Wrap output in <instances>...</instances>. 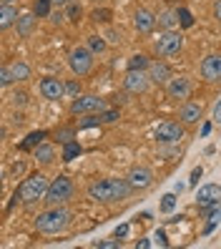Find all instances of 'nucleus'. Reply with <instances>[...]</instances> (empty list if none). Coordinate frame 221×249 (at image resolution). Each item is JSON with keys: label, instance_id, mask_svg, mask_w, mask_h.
<instances>
[{"label": "nucleus", "instance_id": "obj_7", "mask_svg": "<svg viewBox=\"0 0 221 249\" xmlns=\"http://www.w3.org/2000/svg\"><path fill=\"white\" fill-rule=\"evenodd\" d=\"M70 111L73 113H101L106 111V101L88 93V96H76V101L70 104Z\"/></svg>", "mask_w": 221, "mask_h": 249}, {"label": "nucleus", "instance_id": "obj_42", "mask_svg": "<svg viewBox=\"0 0 221 249\" xmlns=\"http://www.w3.org/2000/svg\"><path fill=\"white\" fill-rule=\"evenodd\" d=\"M214 121H216V124H221V98H219V104L214 106Z\"/></svg>", "mask_w": 221, "mask_h": 249}, {"label": "nucleus", "instance_id": "obj_29", "mask_svg": "<svg viewBox=\"0 0 221 249\" xmlns=\"http://www.w3.org/2000/svg\"><path fill=\"white\" fill-rule=\"evenodd\" d=\"M176 207V194H164L161 196V212H173Z\"/></svg>", "mask_w": 221, "mask_h": 249}, {"label": "nucleus", "instance_id": "obj_2", "mask_svg": "<svg viewBox=\"0 0 221 249\" xmlns=\"http://www.w3.org/2000/svg\"><path fill=\"white\" fill-rule=\"evenodd\" d=\"M68 224H70V212L63 209V207L48 209V212H43L35 219V229L43 231V234H58V231H63Z\"/></svg>", "mask_w": 221, "mask_h": 249}, {"label": "nucleus", "instance_id": "obj_32", "mask_svg": "<svg viewBox=\"0 0 221 249\" xmlns=\"http://www.w3.org/2000/svg\"><path fill=\"white\" fill-rule=\"evenodd\" d=\"M81 93V83L78 81H68L66 83V96H78Z\"/></svg>", "mask_w": 221, "mask_h": 249}, {"label": "nucleus", "instance_id": "obj_40", "mask_svg": "<svg viewBox=\"0 0 221 249\" xmlns=\"http://www.w3.org/2000/svg\"><path fill=\"white\" fill-rule=\"evenodd\" d=\"M70 136H73V131H70V128H66V131H61V134H58V141H63V143H68V141H73Z\"/></svg>", "mask_w": 221, "mask_h": 249}, {"label": "nucleus", "instance_id": "obj_34", "mask_svg": "<svg viewBox=\"0 0 221 249\" xmlns=\"http://www.w3.org/2000/svg\"><path fill=\"white\" fill-rule=\"evenodd\" d=\"M101 119L106 121V124H113L116 119H119V111H113V108H111V111H103V113H101Z\"/></svg>", "mask_w": 221, "mask_h": 249}, {"label": "nucleus", "instance_id": "obj_31", "mask_svg": "<svg viewBox=\"0 0 221 249\" xmlns=\"http://www.w3.org/2000/svg\"><path fill=\"white\" fill-rule=\"evenodd\" d=\"M98 249H119L121 247V239L116 237V239H108V242H96Z\"/></svg>", "mask_w": 221, "mask_h": 249}, {"label": "nucleus", "instance_id": "obj_6", "mask_svg": "<svg viewBox=\"0 0 221 249\" xmlns=\"http://www.w3.org/2000/svg\"><path fill=\"white\" fill-rule=\"evenodd\" d=\"M181 48H184V36L176 33V31H164L158 36V40H156V53L164 55V58L176 55Z\"/></svg>", "mask_w": 221, "mask_h": 249}, {"label": "nucleus", "instance_id": "obj_20", "mask_svg": "<svg viewBox=\"0 0 221 249\" xmlns=\"http://www.w3.org/2000/svg\"><path fill=\"white\" fill-rule=\"evenodd\" d=\"M35 13H25V16H20L18 18V33L23 36V38H28L33 33V25H35Z\"/></svg>", "mask_w": 221, "mask_h": 249}, {"label": "nucleus", "instance_id": "obj_4", "mask_svg": "<svg viewBox=\"0 0 221 249\" xmlns=\"http://www.w3.org/2000/svg\"><path fill=\"white\" fill-rule=\"evenodd\" d=\"M70 196H73V181H70L68 177H58V179H53V181H51V186H48L46 201L55 207V204L68 201Z\"/></svg>", "mask_w": 221, "mask_h": 249}, {"label": "nucleus", "instance_id": "obj_21", "mask_svg": "<svg viewBox=\"0 0 221 249\" xmlns=\"http://www.w3.org/2000/svg\"><path fill=\"white\" fill-rule=\"evenodd\" d=\"M43 139H46V131H33V134H28V136H25V141L20 143V151L38 149V146L43 143Z\"/></svg>", "mask_w": 221, "mask_h": 249}, {"label": "nucleus", "instance_id": "obj_17", "mask_svg": "<svg viewBox=\"0 0 221 249\" xmlns=\"http://www.w3.org/2000/svg\"><path fill=\"white\" fill-rule=\"evenodd\" d=\"M18 8L13 5V3H5V5H0V28H10L13 23H18Z\"/></svg>", "mask_w": 221, "mask_h": 249}, {"label": "nucleus", "instance_id": "obj_14", "mask_svg": "<svg viewBox=\"0 0 221 249\" xmlns=\"http://www.w3.org/2000/svg\"><path fill=\"white\" fill-rule=\"evenodd\" d=\"M166 91L171 98H188L191 96V81L186 76H176L166 83Z\"/></svg>", "mask_w": 221, "mask_h": 249}, {"label": "nucleus", "instance_id": "obj_9", "mask_svg": "<svg viewBox=\"0 0 221 249\" xmlns=\"http://www.w3.org/2000/svg\"><path fill=\"white\" fill-rule=\"evenodd\" d=\"M156 139H158L161 143H176V141H181V139H184V126H181V124H173V121L158 124Z\"/></svg>", "mask_w": 221, "mask_h": 249}, {"label": "nucleus", "instance_id": "obj_23", "mask_svg": "<svg viewBox=\"0 0 221 249\" xmlns=\"http://www.w3.org/2000/svg\"><path fill=\"white\" fill-rule=\"evenodd\" d=\"M158 23L166 28V31H173L176 25H179V13H173V10H164L158 16Z\"/></svg>", "mask_w": 221, "mask_h": 249}, {"label": "nucleus", "instance_id": "obj_30", "mask_svg": "<svg viewBox=\"0 0 221 249\" xmlns=\"http://www.w3.org/2000/svg\"><path fill=\"white\" fill-rule=\"evenodd\" d=\"M81 13H83V10H81V5H78V3H68L66 16H68L73 23H78V20H81Z\"/></svg>", "mask_w": 221, "mask_h": 249}, {"label": "nucleus", "instance_id": "obj_45", "mask_svg": "<svg viewBox=\"0 0 221 249\" xmlns=\"http://www.w3.org/2000/svg\"><path fill=\"white\" fill-rule=\"evenodd\" d=\"M201 134H204V136H209V134H211V124H204V128H201Z\"/></svg>", "mask_w": 221, "mask_h": 249}, {"label": "nucleus", "instance_id": "obj_36", "mask_svg": "<svg viewBox=\"0 0 221 249\" xmlns=\"http://www.w3.org/2000/svg\"><path fill=\"white\" fill-rule=\"evenodd\" d=\"M0 83H3V86L13 83V76H10V71H8V66H3V71H0Z\"/></svg>", "mask_w": 221, "mask_h": 249}, {"label": "nucleus", "instance_id": "obj_35", "mask_svg": "<svg viewBox=\"0 0 221 249\" xmlns=\"http://www.w3.org/2000/svg\"><path fill=\"white\" fill-rule=\"evenodd\" d=\"M204 177V169L201 166H196L194 171H191V177H188V184H199V179Z\"/></svg>", "mask_w": 221, "mask_h": 249}, {"label": "nucleus", "instance_id": "obj_27", "mask_svg": "<svg viewBox=\"0 0 221 249\" xmlns=\"http://www.w3.org/2000/svg\"><path fill=\"white\" fill-rule=\"evenodd\" d=\"M88 48H91L93 53H103L106 51V40H103L101 36H88Z\"/></svg>", "mask_w": 221, "mask_h": 249}, {"label": "nucleus", "instance_id": "obj_18", "mask_svg": "<svg viewBox=\"0 0 221 249\" xmlns=\"http://www.w3.org/2000/svg\"><path fill=\"white\" fill-rule=\"evenodd\" d=\"M8 71H10L13 81H28V78H31V66L23 63V61H13V63H8Z\"/></svg>", "mask_w": 221, "mask_h": 249}, {"label": "nucleus", "instance_id": "obj_43", "mask_svg": "<svg viewBox=\"0 0 221 249\" xmlns=\"http://www.w3.org/2000/svg\"><path fill=\"white\" fill-rule=\"evenodd\" d=\"M151 247V242L149 239H141V242H136V249H149Z\"/></svg>", "mask_w": 221, "mask_h": 249}, {"label": "nucleus", "instance_id": "obj_1", "mask_svg": "<svg viewBox=\"0 0 221 249\" xmlns=\"http://www.w3.org/2000/svg\"><path fill=\"white\" fill-rule=\"evenodd\" d=\"M131 192H134V186L128 184V179H103L88 186V196L93 201H119L126 199Z\"/></svg>", "mask_w": 221, "mask_h": 249}, {"label": "nucleus", "instance_id": "obj_19", "mask_svg": "<svg viewBox=\"0 0 221 249\" xmlns=\"http://www.w3.org/2000/svg\"><path fill=\"white\" fill-rule=\"evenodd\" d=\"M181 121H184V124H199V121H201V106H199V104H184V108H181Z\"/></svg>", "mask_w": 221, "mask_h": 249}, {"label": "nucleus", "instance_id": "obj_8", "mask_svg": "<svg viewBox=\"0 0 221 249\" xmlns=\"http://www.w3.org/2000/svg\"><path fill=\"white\" fill-rule=\"evenodd\" d=\"M196 204L199 209H209V207H221V186L219 184H206L196 192Z\"/></svg>", "mask_w": 221, "mask_h": 249}, {"label": "nucleus", "instance_id": "obj_16", "mask_svg": "<svg viewBox=\"0 0 221 249\" xmlns=\"http://www.w3.org/2000/svg\"><path fill=\"white\" fill-rule=\"evenodd\" d=\"M149 78L153 81V83H169L171 81V68L166 66V63H151L149 66Z\"/></svg>", "mask_w": 221, "mask_h": 249}, {"label": "nucleus", "instance_id": "obj_33", "mask_svg": "<svg viewBox=\"0 0 221 249\" xmlns=\"http://www.w3.org/2000/svg\"><path fill=\"white\" fill-rule=\"evenodd\" d=\"M153 239H156L158 247H169V237H166V231H164V229H158V231L153 234Z\"/></svg>", "mask_w": 221, "mask_h": 249}, {"label": "nucleus", "instance_id": "obj_3", "mask_svg": "<svg viewBox=\"0 0 221 249\" xmlns=\"http://www.w3.org/2000/svg\"><path fill=\"white\" fill-rule=\"evenodd\" d=\"M48 179L43 177V174H33V177H28L20 186H18V199L25 201V204H33V201H40V199H46L48 194Z\"/></svg>", "mask_w": 221, "mask_h": 249}, {"label": "nucleus", "instance_id": "obj_12", "mask_svg": "<svg viewBox=\"0 0 221 249\" xmlns=\"http://www.w3.org/2000/svg\"><path fill=\"white\" fill-rule=\"evenodd\" d=\"M149 73L146 71H128L126 73V78H123V86H126V91L131 93H143L146 89H149Z\"/></svg>", "mask_w": 221, "mask_h": 249}, {"label": "nucleus", "instance_id": "obj_25", "mask_svg": "<svg viewBox=\"0 0 221 249\" xmlns=\"http://www.w3.org/2000/svg\"><path fill=\"white\" fill-rule=\"evenodd\" d=\"M51 8H53V0H35L33 13H35L38 18H48L51 16Z\"/></svg>", "mask_w": 221, "mask_h": 249}, {"label": "nucleus", "instance_id": "obj_10", "mask_svg": "<svg viewBox=\"0 0 221 249\" xmlns=\"http://www.w3.org/2000/svg\"><path fill=\"white\" fill-rule=\"evenodd\" d=\"M40 93H43V98H48V101H61L66 96V83L61 78L48 76V78L40 81Z\"/></svg>", "mask_w": 221, "mask_h": 249}, {"label": "nucleus", "instance_id": "obj_5", "mask_svg": "<svg viewBox=\"0 0 221 249\" xmlns=\"http://www.w3.org/2000/svg\"><path fill=\"white\" fill-rule=\"evenodd\" d=\"M68 66L76 76H85L93 68V51L91 48H73L68 55Z\"/></svg>", "mask_w": 221, "mask_h": 249}, {"label": "nucleus", "instance_id": "obj_44", "mask_svg": "<svg viewBox=\"0 0 221 249\" xmlns=\"http://www.w3.org/2000/svg\"><path fill=\"white\" fill-rule=\"evenodd\" d=\"M214 16H216V20L221 23V0H219V3L214 5Z\"/></svg>", "mask_w": 221, "mask_h": 249}, {"label": "nucleus", "instance_id": "obj_13", "mask_svg": "<svg viewBox=\"0 0 221 249\" xmlns=\"http://www.w3.org/2000/svg\"><path fill=\"white\" fill-rule=\"evenodd\" d=\"M151 181H153V174H151V169H146V166H136V169H131V174H128V184L136 189H149L151 186Z\"/></svg>", "mask_w": 221, "mask_h": 249}, {"label": "nucleus", "instance_id": "obj_37", "mask_svg": "<svg viewBox=\"0 0 221 249\" xmlns=\"http://www.w3.org/2000/svg\"><path fill=\"white\" fill-rule=\"evenodd\" d=\"M111 18V10H96L93 13V20H101V23H106Z\"/></svg>", "mask_w": 221, "mask_h": 249}, {"label": "nucleus", "instance_id": "obj_26", "mask_svg": "<svg viewBox=\"0 0 221 249\" xmlns=\"http://www.w3.org/2000/svg\"><path fill=\"white\" fill-rule=\"evenodd\" d=\"M78 154H81V143L78 141H68L66 149H63V161H73Z\"/></svg>", "mask_w": 221, "mask_h": 249}, {"label": "nucleus", "instance_id": "obj_47", "mask_svg": "<svg viewBox=\"0 0 221 249\" xmlns=\"http://www.w3.org/2000/svg\"><path fill=\"white\" fill-rule=\"evenodd\" d=\"M0 3H3V5H5V3H16V0H0Z\"/></svg>", "mask_w": 221, "mask_h": 249}, {"label": "nucleus", "instance_id": "obj_11", "mask_svg": "<svg viewBox=\"0 0 221 249\" xmlns=\"http://www.w3.org/2000/svg\"><path fill=\"white\" fill-rule=\"evenodd\" d=\"M201 76L206 81H221V53H211V55H206L204 61H201Z\"/></svg>", "mask_w": 221, "mask_h": 249}, {"label": "nucleus", "instance_id": "obj_39", "mask_svg": "<svg viewBox=\"0 0 221 249\" xmlns=\"http://www.w3.org/2000/svg\"><path fill=\"white\" fill-rule=\"evenodd\" d=\"M98 121H103V119H96V116H88L85 121H81V128H91V126H96Z\"/></svg>", "mask_w": 221, "mask_h": 249}, {"label": "nucleus", "instance_id": "obj_38", "mask_svg": "<svg viewBox=\"0 0 221 249\" xmlns=\"http://www.w3.org/2000/svg\"><path fill=\"white\" fill-rule=\"evenodd\" d=\"M25 171V161H16V164L10 166V174L13 177H18V174H23Z\"/></svg>", "mask_w": 221, "mask_h": 249}, {"label": "nucleus", "instance_id": "obj_48", "mask_svg": "<svg viewBox=\"0 0 221 249\" xmlns=\"http://www.w3.org/2000/svg\"><path fill=\"white\" fill-rule=\"evenodd\" d=\"M93 3H101V0H93Z\"/></svg>", "mask_w": 221, "mask_h": 249}, {"label": "nucleus", "instance_id": "obj_24", "mask_svg": "<svg viewBox=\"0 0 221 249\" xmlns=\"http://www.w3.org/2000/svg\"><path fill=\"white\" fill-rule=\"evenodd\" d=\"M151 63H149V58L146 55H141V53H136V55H131L128 58V71H146Z\"/></svg>", "mask_w": 221, "mask_h": 249}, {"label": "nucleus", "instance_id": "obj_46", "mask_svg": "<svg viewBox=\"0 0 221 249\" xmlns=\"http://www.w3.org/2000/svg\"><path fill=\"white\" fill-rule=\"evenodd\" d=\"M68 3H73V0H53V5H68Z\"/></svg>", "mask_w": 221, "mask_h": 249}, {"label": "nucleus", "instance_id": "obj_15", "mask_svg": "<svg viewBox=\"0 0 221 249\" xmlns=\"http://www.w3.org/2000/svg\"><path fill=\"white\" fill-rule=\"evenodd\" d=\"M156 23H158V18L153 16L151 10H136V16H134V25H136V31L138 33H151L153 28H156Z\"/></svg>", "mask_w": 221, "mask_h": 249}, {"label": "nucleus", "instance_id": "obj_22", "mask_svg": "<svg viewBox=\"0 0 221 249\" xmlns=\"http://www.w3.org/2000/svg\"><path fill=\"white\" fill-rule=\"evenodd\" d=\"M33 154H35V159L40 161V164H51L53 156H55V149L51 143H40L38 149H33Z\"/></svg>", "mask_w": 221, "mask_h": 249}, {"label": "nucleus", "instance_id": "obj_28", "mask_svg": "<svg viewBox=\"0 0 221 249\" xmlns=\"http://www.w3.org/2000/svg\"><path fill=\"white\" fill-rule=\"evenodd\" d=\"M176 13H179V25L181 28H191V25H194V16H191L188 8H179Z\"/></svg>", "mask_w": 221, "mask_h": 249}, {"label": "nucleus", "instance_id": "obj_41", "mask_svg": "<svg viewBox=\"0 0 221 249\" xmlns=\"http://www.w3.org/2000/svg\"><path fill=\"white\" fill-rule=\"evenodd\" d=\"M128 229H131L128 224H121L119 229H116V237H119V239H123V237H128Z\"/></svg>", "mask_w": 221, "mask_h": 249}]
</instances>
